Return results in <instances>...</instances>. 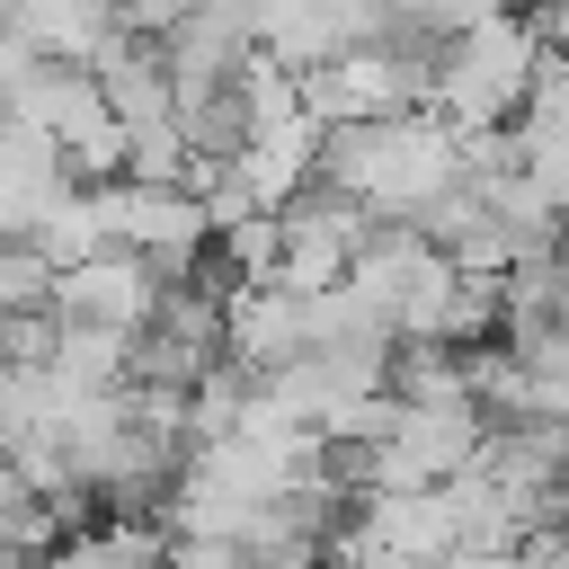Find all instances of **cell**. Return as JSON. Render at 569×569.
<instances>
[{
  "instance_id": "3",
  "label": "cell",
  "mask_w": 569,
  "mask_h": 569,
  "mask_svg": "<svg viewBox=\"0 0 569 569\" xmlns=\"http://www.w3.org/2000/svg\"><path fill=\"white\" fill-rule=\"evenodd\" d=\"M36 569H44V560H36Z\"/></svg>"
},
{
  "instance_id": "2",
  "label": "cell",
  "mask_w": 569,
  "mask_h": 569,
  "mask_svg": "<svg viewBox=\"0 0 569 569\" xmlns=\"http://www.w3.org/2000/svg\"><path fill=\"white\" fill-rule=\"evenodd\" d=\"M160 258H142V249H98V258H80V267H62V284H53V311L62 320H107V329H142L151 320V302H160Z\"/></svg>"
},
{
  "instance_id": "1",
  "label": "cell",
  "mask_w": 569,
  "mask_h": 569,
  "mask_svg": "<svg viewBox=\"0 0 569 569\" xmlns=\"http://www.w3.org/2000/svg\"><path fill=\"white\" fill-rule=\"evenodd\" d=\"M533 80H542V36L498 9V18H480L471 36L445 44V62H436V107H445L453 133H498V124L533 98Z\"/></svg>"
}]
</instances>
